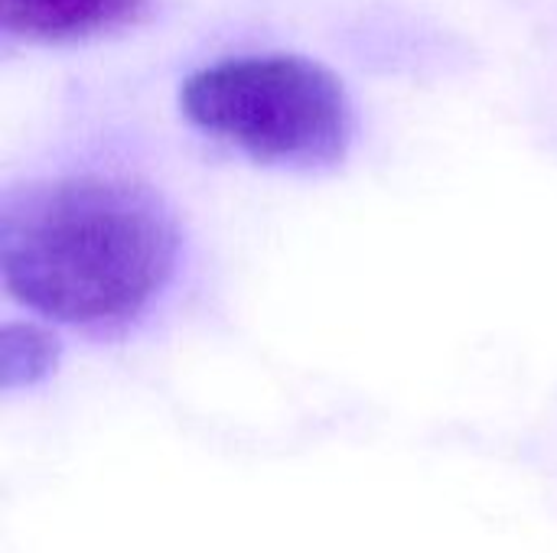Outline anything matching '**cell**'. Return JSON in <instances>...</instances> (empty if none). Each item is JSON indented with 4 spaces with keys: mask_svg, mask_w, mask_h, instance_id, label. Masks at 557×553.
Listing matches in <instances>:
<instances>
[{
    "mask_svg": "<svg viewBox=\"0 0 557 553\" xmlns=\"http://www.w3.org/2000/svg\"><path fill=\"white\" fill-rule=\"evenodd\" d=\"M59 359V345L55 339L33 326V323H10L3 329V342H0V372H3V388H29L39 378L49 375V368Z\"/></svg>",
    "mask_w": 557,
    "mask_h": 553,
    "instance_id": "4",
    "label": "cell"
},
{
    "mask_svg": "<svg viewBox=\"0 0 557 553\" xmlns=\"http://www.w3.org/2000/svg\"><path fill=\"white\" fill-rule=\"evenodd\" d=\"M147 0H0L7 36L29 42H78L131 26Z\"/></svg>",
    "mask_w": 557,
    "mask_h": 553,
    "instance_id": "3",
    "label": "cell"
},
{
    "mask_svg": "<svg viewBox=\"0 0 557 553\" xmlns=\"http://www.w3.org/2000/svg\"><path fill=\"white\" fill-rule=\"evenodd\" d=\"M193 127L274 166H333L352 140L343 81L304 55H235L193 72L180 88Z\"/></svg>",
    "mask_w": 557,
    "mask_h": 553,
    "instance_id": "2",
    "label": "cell"
},
{
    "mask_svg": "<svg viewBox=\"0 0 557 553\" xmlns=\"http://www.w3.org/2000/svg\"><path fill=\"white\" fill-rule=\"evenodd\" d=\"M180 231L137 183L65 176L7 196L0 277L7 293L75 329H121L170 284Z\"/></svg>",
    "mask_w": 557,
    "mask_h": 553,
    "instance_id": "1",
    "label": "cell"
}]
</instances>
